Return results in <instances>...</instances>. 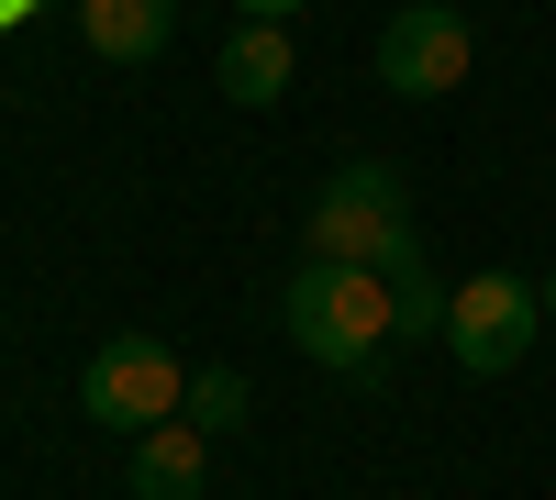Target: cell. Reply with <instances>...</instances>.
<instances>
[{
	"label": "cell",
	"instance_id": "cell-13",
	"mask_svg": "<svg viewBox=\"0 0 556 500\" xmlns=\"http://www.w3.org/2000/svg\"><path fill=\"white\" fill-rule=\"evenodd\" d=\"M23 12H34V0H0V23H23Z\"/></svg>",
	"mask_w": 556,
	"mask_h": 500
},
{
	"label": "cell",
	"instance_id": "cell-9",
	"mask_svg": "<svg viewBox=\"0 0 556 500\" xmlns=\"http://www.w3.org/2000/svg\"><path fill=\"white\" fill-rule=\"evenodd\" d=\"M379 279H390V323H401V345H412V334H445V300H456V290L424 267V234H412V245L379 267Z\"/></svg>",
	"mask_w": 556,
	"mask_h": 500
},
{
	"label": "cell",
	"instance_id": "cell-5",
	"mask_svg": "<svg viewBox=\"0 0 556 500\" xmlns=\"http://www.w3.org/2000/svg\"><path fill=\"white\" fill-rule=\"evenodd\" d=\"M468 56H479V34L456 0H401L379 23V89H401V101H445L468 78Z\"/></svg>",
	"mask_w": 556,
	"mask_h": 500
},
{
	"label": "cell",
	"instance_id": "cell-6",
	"mask_svg": "<svg viewBox=\"0 0 556 500\" xmlns=\"http://www.w3.org/2000/svg\"><path fill=\"white\" fill-rule=\"evenodd\" d=\"M78 34L101 67H156L178 34V0H78Z\"/></svg>",
	"mask_w": 556,
	"mask_h": 500
},
{
	"label": "cell",
	"instance_id": "cell-1",
	"mask_svg": "<svg viewBox=\"0 0 556 500\" xmlns=\"http://www.w3.org/2000/svg\"><path fill=\"white\" fill-rule=\"evenodd\" d=\"M278 323H290V345L312 368H334V379H379V356L401 345L390 279L379 267H334V256H301V279L278 290Z\"/></svg>",
	"mask_w": 556,
	"mask_h": 500
},
{
	"label": "cell",
	"instance_id": "cell-8",
	"mask_svg": "<svg viewBox=\"0 0 556 500\" xmlns=\"http://www.w3.org/2000/svg\"><path fill=\"white\" fill-rule=\"evenodd\" d=\"M301 78V56H290V23H245L235 44H223V101H245V112H267L278 89Z\"/></svg>",
	"mask_w": 556,
	"mask_h": 500
},
{
	"label": "cell",
	"instance_id": "cell-11",
	"mask_svg": "<svg viewBox=\"0 0 556 500\" xmlns=\"http://www.w3.org/2000/svg\"><path fill=\"white\" fill-rule=\"evenodd\" d=\"M301 12V0H245V23H290Z\"/></svg>",
	"mask_w": 556,
	"mask_h": 500
},
{
	"label": "cell",
	"instance_id": "cell-4",
	"mask_svg": "<svg viewBox=\"0 0 556 500\" xmlns=\"http://www.w3.org/2000/svg\"><path fill=\"white\" fill-rule=\"evenodd\" d=\"M534 334H545V290H534V279H513V267L456 279V300H445V356H456L468 379H513L523 356H534Z\"/></svg>",
	"mask_w": 556,
	"mask_h": 500
},
{
	"label": "cell",
	"instance_id": "cell-2",
	"mask_svg": "<svg viewBox=\"0 0 556 500\" xmlns=\"http://www.w3.org/2000/svg\"><path fill=\"white\" fill-rule=\"evenodd\" d=\"M301 245L334 256V267H390V256L412 245V190H401V167H390V156H345V167L312 190Z\"/></svg>",
	"mask_w": 556,
	"mask_h": 500
},
{
	"label": "cell",
	"instance_id": "cell-7",
	"mask_svg": "<svg viewBox=\"0 0 556 500\" xmlns=\"http://www.w3.org/2000/svg\"><path fill=\"white\" fill-rule=\"evenodd\" d=\"M134 500H201V478H212V434L201 423H156V434H134Z\"/></svg>",
	"mask_w": 556,
	"mask_h": 500
},
{
	"label": "cell",
	"instance_id": "cell-14",
	"mask_svg": "<svg viewBox=\"0 0 556 500\" xmlns=\"http://www.w3.org/2000/svg\"><path fill=\"white\" fill-rule=\"evenodd\" d=\"M456 12H468V0H456Z\"/></svg>",
	"mask_w": 556,
	"mask_h": 500
},
{
	"label": "cell",
	"instance_id": "cell-12",
	"mask_svg": "<svg viewBox=\"0 0 556 500\" xmlns=\"http://www.w3.org/2000/svg\"><path fill=\"white\" fill-rule=\"evenodd\" d=\"M534 290H545V323H556V267H545V279H534Z\"/></svg>",
	"mask_w": 556,
	"mask_h": 500
},
{
	"label": "cell",
	"instance_id": "cell-3",
	"mask_svg": "<svg viewBox=\"0 0 556 500\" xmlns=\"http://www.w3.org/2000/svg\"><path fill=\"white\" fill-rule=\"evenodd\" d=\"M178 400H190V356L156 345V334H112L78 368V412L101 423V434H123V445L156 434V423H178Z\"/></svg>",
	"mask_w": 556,
	"mask_h": 500
},
{
	"label": "cell",
	"instance_id": "cell-10",
	"mask_svg": "<svg viewBox=\"0 0 556 500\" xmlns=\"http://www.w3.org/2000/svg\"><path fill=\"white\" fill-rule=\"evenodd\" d=\"M178 423L235 434V423H245V379H235V368H190V400H178Z\"/></svg>",
	"mask_w": 556,
	"mask_h": 500
}]
</instances>
